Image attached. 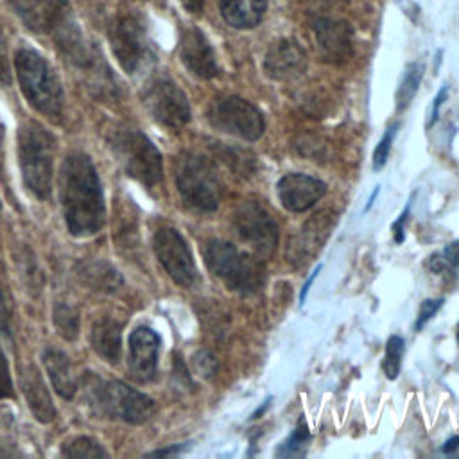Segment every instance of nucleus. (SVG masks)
Masks as SVG:
<instances>
[{"mask_svg": "<svg viewBox=\"0 0 459 459\" xmlns=\"http://www.w3.org/2000/svg\"><path fill=\"white\" fill-rule=\"evenodd\" d=\"M13 396H14V389H13L9 364H7L5 353H4V350L0 346V400L13 398Z\"/></svg>", "mask_w": 459, "mask_h": 459, "instance_id": "c9c22d12", "label": "nucleus"}, {"mask_svg": "<svg viewBox=\"0 0 459 459\" xmlns=\"http://www.w3.org/2000/svg\"><path fill=\"white\" fill-rule=\"evenodd\" d=\"M158 351H160V335L147 328L138 326L129 335V369L134 378L140 382H147L154 378L158 366Z\"/></svg>", "mask_w": 459, "mask_h": 459, "instance_id": "a211bd4d", "label": "nucleus"}, {"mask_svg": "<svg viewBox=\"0 0 459 459\" xmlns=\"http://www.w3.org/2000/svg\"><path fill=\"white\" fill-rule=\"evenodd\" d=\"M90 341L93 350L109 364H117L122 351V323L113 317H100L93 323Z\"/></svg>", "mask_w": 459, "mask_h": 459, "instance_id": "4be33fe9", "label": "nucleus"}, {"mask_svg": "<svg viewBox=\"0 0 459 459\" xmlns=\"http://www.w3.org/2000/svg\"><path fill=\"white\" fill-rule=\"evenodd\" d=\"M147 113L163 127L181 129L190 122V104L185 91L169 77H154L142 90Z\"/></svg>", "mask_w": 459, "mask_h": 459, "instance_id": "9d476101", "label": "nucleus"}, {"mask_svg": "<svg viewBox=\"0 0 459 459\" xmlns=\"http://www.w3.org/2000/svg\"><path fill=\"white\" fill-rule=\"evenodd\" d=\"M219 11L228 25L253 29L262 22L267 11V0H219Z\"/></svg>", "mask_w": 459, "mask_h": 459, "instance_id": "5701e85b", "label": "nucleus"}, {"mask_svg": "<svg viewBox=\"0 0 459 459\" xmlns=\"http://www.w3.org/2000/svg\"><path fill=\"white\" fill-rule=\"evenodd\" d=\"M233 224L240 238L258 255L269 256L274 253L278 246V224L258 201H242L233 213Z\"/></svg>", "mask_w": 459, "mask_h": 459, "instance_id": "9b49d317", "label": "nucleus"}, {"mask_svg": "<svg viewBox=\"0 0 459 459\" xmlns=\"http://www.w3.org/2000/svg\"><path fill=\"white\" fill-rule=\"evenodd\" d=\"M52 319H54V326H56L57 333L63 335L65 339L72 341L79 335V312L75 307H72L65 301L56 303Z\"/></svg>", "mask_w": 459, "mask_h": 459, "instance_id": "cd10ccee", "label": "nucleus"}, {"mask_svg": "<svg viewBox=\"0 0 459 459\" xmlns=\"http://www.w3.org/2000/svg\"><path fill=\"white\" fill-rule=\"evenodd\" d=\"M86 405L97 414L140 425L154 414V400L118 380H104L93 373L82 378Z\"/></svg>", "mask_w": 459, "mask_h": 459, "instance_id": "7ed1b4c3", "label": "nucleus"}, {"mask_svg": "<svg viewBox=\"0 0 459 459\" xmlns=\"http://www.w3.org/2000/svg\"><path fill=\"white\" fill-rule=\"evenodd\" d=\"M446 93H448V88H446V86H443V88L437 91V95H436V99H434V104H432V113H430L429 127L436 124V120H437V115H439V108H441V104L445 102V99H446Z\"/></svg>", "mask_w": 459, "mask_h": 459, "instance_id": "58836bf2", "label": "nucleus"}, {"mask_svg": "<svg viewBox=\"0 0 459 459\" xmlns=\"http://www.w3.org/2000/svg\"><path fill=\"white\" fill-rule=\"evenodd\" d=\"M2 134H4V129H2V124H0V145H2Z\"/></svg>", "mask_w": 459, "mask_h": 459, "instance_id": "49530a36", "label": "nucleus"}, {"mask_svg": "<svg viewBox=\"0 0 459 459\" xmlns=\"http://www.w3.org/2000/svg\"><path fill=\"white\" fill-rule=\"evenodd\" d=\"M380 192V186H377L375 190H373V194H371V197H369V201H368V204H366V208H364V212H368L371 206H373V203H375V197H377V194Z\"/></svg>", "mask_w": 459, "mask_h": 459, "instance_id": "a18cd8bd", "label": "nucleus"}, {"mask_svg": "<svg viewBox=\"0 0 459 459\" xmlns=\"http://www.w3.org/2000/svg\"><path fill=\"white\" fill-rule=\"evenodd\" d=\"M59 199L68 231L74 237L95 235L106 217L102 185L88 154L70 152L59 172Z\"/></svg>", "mask_w": 459, "mask_h": 459, "instance_id": "f257e3e1", "label": "nucleus"}, {"mask_svg": "<svg viewBox=\"0 0 459 459\" xmlns=\"http://www.w3.org/2000/svg\"><path fill=\"white\" fill-rule=\"evenodd\" d=\"M264 70L274 81H292L307 70V56L296 39L274 41L264 57Z\"/></svg>", "mask_w": 459, "mask_h": 459, "instance_id": "f3484780", "label": "nucleus"}, {"mask_svg": "<svg viewBox=\"0 0 459 459\" xmlns=\"http://www.w3.org/2000/svg\"><path fill=\"white\" fill-rule=\"evenodd\" d=\"M323 269V265L319 264V265H316V269L310 273V276H308V280L303 283V287H301V292H299V303L303 305L305 303V298H307V294H308V290H310V287H312V283H314V280H316V276H317V273Z\"/></svg>", "mask_w": 459, "mask_h": 459, "instance_id": "ea45409f", "label": "nucleus"}, {"mask_svg": "<svg viewBox=\"0 0 459 459\" xmlns=\"http://www.w3.org/2000/svg\"><path fill=\"white\" fill-rule=\"evenodd\" d=\"M208 269L238 294H255L265 281L264 264L228 240H212L204 251Z\"/></svg>", "mask_w": 459, "mask_h": 459, "instance_id": "0eeeda50", "label": "nucleus"}, {"mask_svg": "<svg viewBox=\"0 0 459 459\" xmlns=\"http://www.w3.org/2000/svg\"><path fill=\"white\" fill-rule=\"evenodd\" d=\"M109 45L118 65L129 75H136L154 63V47L138 13H120L109 25Z\"/></svg>", "mask_w": 459, "mask_h": 459, "instance_id": "6e6552de", "label": "nucleus"}, {"mask_svg": "<svg viewBox=\"0 0 459 459\" xmlns=\"http://www.w3.org/2000/svg\"><path fill=\"white\" fill-rule=\"evenodd\" d=\"M108 145L129 178L147 188H154L161 183V152L142 131L127 126H117L108 134Z\"/></svg>", "mask_w": 459, "mask_h": 459, "instance_id": "423d86ee", "label": "nucleus"}, {"mask_svg": "<svg viewBox=\"0 0 459 459\" xmlns=\"http://www.w3.org/2000/svg\"><path fill=\"white\" fill-rule=\"evenodd\" d=\"M20 387L34 418L41 423H50L56 418V407L36 366L29 364L20 369Z\"/></svg>", "mask_w": 459, "mask_h": 459, "instance_id": "6ab92c4d", "label": "nucleus"}, {"mask_svg": "<svg viewBox=\"0 0 459 459\" xmlns=\"http://www.w3.org/2000/svg\"><path fill=\"white\" fill-rule=\"evenodd\" d=\"M61 455L63 457H77V459H91V457H109L108 450L95 441L93 437L88 436H77L66 441L61 446Z\"/></svg>", "mask_w": 459, "mask_h": 459, "instance_id": "bb28decb", "label": "nucleus"}, {"mask_svg": "<svg viewBox=\"0 0 459 459\" xmlns=\"http://www.w3.org/2000/svg\"><path fill=\"white\" fill-rule=\"evenodd\" d=\"M310 441V432H308V427L305 423L303 418H299L294 432L289 436V439L283 443L281 450H278L281 455L283 454H289V455H296V454H301V448Z\"/></svg>", "mask_w": 459, "mask_h": 459, "instance_id": "7c9ffc66", "label": "nucleus"}, {"mask_svg": "<svg viewBox=\"0 0 459 459\" xmlns=\"http://www.w3.org/2000/svg\"><path fill=\"white\" fill-rule=\"evenodd\" d=\"M186 448V445H172V446H167V448H158L154 452H151V455H174V454H179Z\"/></svg>", "mask_w": 459, "mask_h": 459, "instance_id": "a19ab883", "label": "nucleus"}, {"mask_svg": "<svg viewBox=\"0 0 459 459\" xmlns=\"http://www.w3.org/2000/svg\"><path fill=\"white\" fill-rule=\"evenodd\" d=\"M176 186L195 212H213L221 203V181L213 165L199 154H183L176 163Z\"/></svg>", "mask_w": 459, "mask_h": 459, "instance_id": "1a4fd4ad", "label": "nucleus"}, {"mask_svg": "<svg viewBox=\"0 0 459 459\" xmlns=\"http://www.w3.org/2000/svg\"><path fill=\"white\" fill-rule=\"evenodd\" d=\"M43 366H45V371H47L56 393L59 396H63L65 400H72L75 396L79 385H77V380L72 371L68 357L61 350L47 348L43 351Z\"/></svg>", "mask_w": 459, "mask_h": 459, "instance_id": "412c9836", "label": "nucleus"}, {"mask_svg": "<svg viewBox=\"0 0 459 459\" xmlns=\"http://www.w3.org/2000/svg\"><path fill=\"white\" fill-rule=\"evenodd\" d=\"M22 22L34 32L54 30L59 18L65 14L57 0H11Z\"/></svg>", "mask_w": 459, "mask_h": 459, "instance_id": "aec40b11", "label": "nucleus"}, {"mask_svg": "<svg viewBox=\"0 0 459 459\" xmlns=\"http://www.w3.org/2000/svg\"><path fill=\"white\" fill-rule=\"evenodd\" d=\"M14 68L27 102L50 120H59L65 106V93L52 65L32 48H20L14 56Z\"/></svg>", "mask_w": 459, "mask_h": 459, "instance_id": "20e7f679", "label": "nucleus"}, {"mask_svg": "<svg viewBox=\"0 0 459 459\" xmlns=\"http://www.w3.org/2000/svg\"><path fill=\"white\" fill-rule=\"evenodd\" d=\"M183 4V7L194 14L201 13L204 7V0H179Z\"/></svg>", "mask_w": 459, "mask_h": 459, "instance_id": "79ce46f5", "label": "nucleus"}, {"mask_svg": "<svg viewBox=\"0 0 459 459\" xmlns=\"http://www.w3.org/2000/svg\"><path fill=\"white\" fill-rule=\"evenodd\" d=\"M445 299L443 298H432V299H425L421 305H420V312H418V317H416V323H414V330H421L432 317L434 314L443 307Z\"/></svg>", "mask_w": 459, "mask_h": 459, "instance_id": "72a5a7b5", "label": "nucleus"}, {"mask_svg": "<svg viewBox=\"0 0 459 459\" xmlns=\"http://www.w3.org/2000/svg\"><path fill=\"white\" fill-rule=\"evenodd\" d=\"M403 353H405V341L400 335H391L385 342V355L382 360V369L389 380H394L398 377Z\"/></svg>", "mask_w": 459, "mask_h": 459, "instance_id": "c756f323", "label": "nucleus"}, {"mask_svg": "<svg viewBox=\"0 0 459 459\" xmlns=\"http://www.w3.org/2000/svg\"><path fill=\"white\" fill-rule=\"evenodd\" d=\"M312 30L316 45L323 61L342 65L353 56V30L351 25L341 18L321 16L314 20Z\"/></svg>", "mask_w": 459, "mask_h": 459, "instance_id": "4468645a", "label": "nucleus"}, {"mask_svg": "<svg viewBox=\"0 0 459 459\" xmlns=\"http://www.w3.org/2000/svg\"><path fill=\"white\" fill-rule=\"evenodd\" d=\"M11 84V68H9V57H7V45L4 32L0 29V86Z\"/></svg>", "mask_w": 459, "mask_h": 459, "instance_id": "e433bc0d", "label": "nucleus"}, {"mask_svg": "<svg viewBox=\"0 0 459 459\" xmlns=\"http://www.w3.org/2000/svg\"><path fill=\"white\" fill-rule=\"evenodd\" d=\"M269 403H271V398H267V400H265V402H264V403H262V405H260V407H258V411H256V412H253V416H251V420H255V418H258V416H260V414H262V412H264V411H265V409H267V407H269Z\"/></svg>", "mask_w": 459, "mask_h": 459, "instance_id": "c03bdc74", "label": "nucleus"}, {"mask_svg": "<svg viewBox=\"0 0 459 459\" xmlns=\"http://www.w3.org/2000/svg\"><path fill=\"white\" fill-rule=\"evenodd\" d=\"M56 138L36 122H25L18 131V161L27 190L39 201L52 194Z\"/></svg>", "mask_w": 459, "mask_h": 459, "instance_id": "39448f33", "label": "nucleus"}, {"mask_svg": "<svg viewBox=\"0 0 459 459\" xmlns=\"http://www.w3.org/2000/svg\"><path fill=\"white\" fill-rule=\"evenodd\" d=\"M192 368L201 378H213L219 369V362L212 351L197 350L192 355Z\"/></svg>", "mask_w": 459, "mask_h": 459, "instance_id": "2f4dec72", "label": "nucleus"}, {"mask_svg": "<svg viewBox=\"0 0 459 459\" xmlns=\"http://www.w3.org/2000/svg\"><path fill=\"white\" fill-rule=\"evenodd\" d=\"M423 72L425 70H423L421 63L407 65V68L400 79V84L396 88V93H394V104H396L398 111H403L412 102V99L420 88V82L423 79Z\"/></svg>", "mask_w": 459, "mask_h": 459, "instance_id": "a878e982", "label": "nucleus"}, {"mask_svg": "<svg viewBox=\"0 0 459 459\" xmlns=\"http://www.w3.org/2000/svg\"><path fill=\"white\" fill-rule=\"evenodd\" d=\"M75 273L82 283L99 292H115L122 285L117 267L104 260H82L75 265Z\"/></svg>", "mask_w": 459, "mask_h": 459, "instance_id": "b1692460", "label": "nucleus"}, {"mask_svg": "<svg viewBox=\"0 0 459 459\" xmlns=\"http://www.w3.org/2000/svg\"><path fill=\"white\" fill-rule=\"evenodd\" d=\"M208 117L217 129L247 142L258 140L265 131L262 113L242 97H226L215 102Z\"/></svg>", "mask_w": 459, "mask_h": 459, "instance_id": "f8f14e48", "label": "nucleus"}, {"mask_svg": "<svg viewBox=\"0 0 459 459\" xmlns=\"http://www.w3.org/2000/svg\"><path fill=\"white\" fill-rule=\"evenodd\" d=\"M179 59L201 79H212L219 74L215 52L199 27H186L179 36Z\"/></svg>", "mask_w": 459, "mask_h": 459, "instance_id": "dca6fc26", "label": "nucleus"}, {"mask_svg": "<svg viewBox=\"0 0 459 459\" xmlns=\"http://www.w3.org/2000/svg\"><path fill=\"white\" fill-rule=\"evenodd\" d=\"M459 448V436H454V437H450L448 441H445V445L441 446V452L443 454H452V452H455Z\"/></svg>", "mask_w": 459, "mask_h": 459, "instance_id": "37998d69", "label": "nucleus"}, {"mask_svg": "<svg viewBox=\"0 0 459 459\" xmlns=\"http://www.w3.org/2000/svg\"><path fill=\"white\" fill-rule=\"evenodd\" d=\"M332 228V219L326 212H317L310 221L305 222L299 242L296 244L298 251H303V256H310L328 237Z\"/></svg>", "mask_w": 459, "mask_h": 459, "instance_id": "393cba45", "label": "nucleus"}, {"mask_svg": "<svg viewBox=\"0 0 459 459\" xmlns=\"http://www.w3.org/2000/svg\"><path fill=\"white\" fill-rule=\"evenodd\" d=\"M409 212H411V201L405 204L403 212L400 213V217L391 224V230H393V238L396 244H402L403 238H405V221L409 219Z\"/></svg>", "mask_w": 459, "mask_h": 459, "instance_id": "4c0bfd02", "label": "nucleus"}, {"mask_svg": "<svg viewBox=\"0 0 459 459\" xmlns=\"http://www.w3.org/2000/svg\"><path fill=\"white\" fill-rule=\"evenodd\" d=\"M396 129H398V126H389L385 129V133L382 134V138L378 140V143L373 151V169L375 170H380L387 163V158H389V152H391V147H393V142H394Z\"/></svg>", "mask_w": 459, "mask_h": 459, "instance_id": "473e14b6", "label": "nucleus"}, {"mask_svg": "<svg viewBox=\"0 0 459 459\" xmlns=\"http://www.w3.org/2000/svg\"><path fill=\"white\" fill-rule=\"evenodd\" d=\"M457 344H459V323H457Z\"/></svg>", "mask_w": 459, "mask_h": 459, "instance_id": "de8ad7c7", "label": "nucleus"}, {"mask_svg": "<svg viewBox=\"0 0 459 459\" xmlns=\"http://www.w3.org/2000/svg\"><path fill=\"white\" fill-rule=\"evenodd\" d=\"M429 269L436 274L459 273V240H452L441 253H436L429 260Z\"/></svg>", "mask_w": 459, "mask_h": 459, "instance_id": "c85d7f7f", "label": "nucleus"}, {"mask_svg": "<svg viewBox=\"0 0 459 459\" xmlns=\"http://www.w3.org/2000/svg\"><path fill=\"white\" fill-rule=\"evenodd\" d=\"M276 190L283 208L292 213H299L307 212L325 195L326 185L321 179L312 178L308 174L290 172L278 181Z\"/></svg>", "mask_w": 459, "mask_h": 459, "instance_id": "2eb2a0df", "label": "nucleus"}, {"mask_svg": "<svg viewBox=\"0 0 459 459\" xmlns=\"http://www.w3.org/2000/svg\"><path fill=\"white\" fill-rule=\"evenodd\" d=\"M54 30L56 47L59 48L63 59L77 70V74L84 79L86 86L97 97H117V77L111 74V68L104 61L102 50L93 41L84 38V34L74 23L68 13L59 18Z\"/></svg>", "mask_w": 459, "mask_h": 459, "instance_id": "f03ea898", "label": "nucleus"}, {"mask_svg": "<svg viewBox=\"0 0 459 459\" xmlns=\"http://www.w3.org/2000/svg\"><path fill=\"white\" fill-rule=\"evenodd\" d=\"M152 247L160 264L178 285L192 287L197 281L192 251L178 230L169 226L160 228L152 237Z\"/></svg>", "mask_w": 459, "mask_h": 459, "instance_id": "ddd939ff", "label": "nucleus"}, {"mask_svg": "<svg viewBox=\"0 0 459 459\" xmlns=\"http://www.w3.org/2000/svg\"><path fill=\"white\" fill-rule=\"evenodd\" d=\"M13 333V310L5 292L0 287V337L9 339Z\"/></svg>", "mask_w": 459, "mask_h": 459, "instance_id": "f704fd0d", "label": "nucleus"}]
</instances>
